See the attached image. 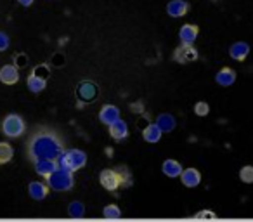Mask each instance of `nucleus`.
I'll use <instances>...</instances> for the list:
<instances>
[{
	"label": "nucleus",
	"mask_w": 253,
	"mask_h": 222,
	"mask_svg": "<svg viewBox=\"0 0 253 222\" xmlns=\"http://www.w3.org/2000/svg\"><path fill=\"white\" fill-rule=\"evenodd\" d=\"M25 149L26 158L32 163L45 158L59 160V156L66 149V139L57 129L50 125H37L26 139Z\"/></svg>",
	"instance_id": "1"
},
{
	"label": "nucleus",
	"mask_w": 253,
	"mask_h": 222,
	"mask_svg": "<svg viewBox=\"0 0 253 222\" xmlns=\"http://www.w3.org/2000/svg\"><path fill=\"white\" fill-rule=\"evenodd\" d=\"M99 182L108 193H116L120 189H126L134 184V177L128 167L118 165L113 169H104L99 174Z\"/></svg>",
	"instance_id": "2"
},
{
	"label": "nucleus",
	"mask_w": 253,
	"mask_h": 222,
	"mask_svg": "<svg viewBox=\"0 0 253 222\" xmlns=\"http://www.w3.org/2000/svg\"><path fill=\"white\" fill-rule=\"evenodd\" d=\"M0 131L7 139H18L26 134V122L21 115L18 113H7L2 118L0 124Z\"/></svg>",
	"instance_id": "3"
},
{
	"label": "nucleus",
	"mask_w": 253,
	"mask_h": 222,
	"mask_svg": "<svg viewBox=\"0 0 253 222\" xmlns=\"http://www.w3.org/2000/svg\"><path fill=\"white\" fill-rule=\"evenodd\" d=\"M87 165V153L78 148H66L63 155L59 156V167L70 170V172H78Z\"/></svg>",
	"instance_id": "4"
},
{
	"label": "nucleus",
	"mask_w": 253,
	"mask_h": 222,
	"mask_svg": "<svg viewBox=\"0 0 253 222\" xmlns=\"http://www.w3.org/2000/svg\"><path fill=\"white\" fill-rule=\"evenodd\" d=\"M45 182L49 184L50 191L66 193V191H71L75 187V176H73V172H70V170L59 167L56 172H52L49 177H47Z\"/></svg>",
	"instance_id": "5"
},
{
	"label": "nucleus",
	"mask_w": 253,
	"mask_h": 222,
	"mask_svg": "<svg viewBox=\"0 0 253 222\" xmlns=\"http://www.w3.org/2000/svg\"><path fill=\"white\" fill-rule=\"evenodd\" d=\"M49 66L47 64H39V66L33 68V71L26 78V85H28L30 92L33 94H40L43 89L47 87V78H49Z\"/></svg>",
	"instance_id": "6"
},
{
	"label": "nucleus",
	"mask_w": 253,
	"mask_h": 222,
	"mask_svg": "<svg viewBox=\"0 0 253 222\" xmlns=\"http://www.w3.org/2000/svg\"><path fill=\"white\" fill-rule=\"evenodd\" d=\"M75 94H77V99L82 104H92L99 95V87L94 80H82L77 85Z\"/></svg>",
	"instance_id": "7"
},
{
	"label": "nucleus",
	"mask_w": 253,
	"mask_h": 222,
	"mask_svg": "<svg viewBox=\"0 0 253 222\" xmlns=\"http://www.w3.org/2000/svg\"><path fill=\"white\" fill-rule=\"evenodd\" d=\"M200 54H198V49L194 45H186V44H180L173 49L172 59L179 64H187V63H194L198 61Z\"/></svg>",
	"instance_id": "8"
},
{
	"label": "nucleus",
	"mask_w": 253,
	"mask_h": 222,
	"mask_svg": "<svg viewBox=\"0 0 253 222\" xmlns=\"http://www.w3.org/2000/svg\"><path fill=\"white\" fill-rule=\"evenodd\" d=\"M50 193V187L45 180H32L28 184V194L32 200L35 201H43Z\"/></svg>",
	"instance_id": "9"
},
{
	"label": "nucleus",
	"mask_w": 253,
	"mask_h": 222,
	"mask_svg": "<svg viewBox=\"0 0 253 222\" xmlns=\"http://www.w3.org/2000/svg\"><path fill=\"white\" fill-rule=\"evenodd\" d=\"M179 179L182 182V186L193 189V187H198L201 184V172L198 169H194V167H186L179 176Z\"/></svg>",
	"instance_id": "10"
},
{
	"label": "nucleus",
	"mask_w": 253,
	"mask_h": 222,
	"mask_svg": "<svg viewBox=\"0 0 253 222\" xmlns=\"http://www.w3.org/2000/svg\"><path fill=\"white\" fill-rule=\"evenodd\" d=\"M198 35H200V26L193 25V23H186V25H182L179 30L180 44H186V45H193V44L196 42Z\"/></svg>",
	"instance_id": "11"
},
{
	"label": "nucleus",
	"mask_w": 253,
	"mask_h": 222,
	"mask_svg": "<svg viewBox=\"0 0 253 222\" xmlns=\"http://www.w3.org/2000/svg\"><path fill=\"white\" fill-rule=\"evenodd\" d=\"M191 4L187 0H170L169 4H167V14L170 18L177 19V18H182L189 12Z\"/></svg>",
	"instance_id": "12"
},
{
	"label": "nucleus",
	"mask_w": 253,
	"mask_h": 222,
	"mask_svg": "<svg viewBox=\"0 0 253 222\" xmlns=\"http://www.w3.org/2000/svg\"><path fill=\"white\" fill-rule=\"evenodd\" d=\"M120 108L115 104H104L99 111V122L104 124L106 127H109L111 124H115L116 120H120Z\"/></svg>",
	"instance_id": "13"
},
{
	"label": "nucleus",
	"mask_w": 253,
	"mask_h": 222,
	"mask_svg": "<svg viewBox=\"0 0 253 222\" xmlns=\"http://www.w3.org/2000/svg\"><path fill=\"white\" fill-rule=\"evenodd\" d=\"M33 167H35L37 176H40V177H43V179H47V177H49L50 174L56 172V170L59 169V160H50V158L39 160V162L33 163Z\"/></svg>",
	"instance_id": "14"
},
{
	"label": "nucleus",
	"mask_w": 253,
	"mask_h": 222,
	"mask_svg": "<svg viewBox=\"0 0 253 222\" xmlns=\"http://www.w3.org/2000/svg\"><path fill=\"white\" fill-rule=\"evenodd\" d=\"M250 50H252L250 44L245 42V40H239V42H234L229 47V56H231V59L238 61V63H243V61L248 57Z\"/></svg>",
	"instance_id": "15"
},
{
	"label": "nucleus",
	"mask_w": 253,
	"mask_h": 222,
	"mask_svg": "<svg viewBox=\"0 0 253 222\" xmlns=\"http://www.w3.org/2000/svg\"><path fill=\"white\" fill-rule=\"evenodd\" d=\"M0 82L4 85H16L19 82V68L16 64H4L0 68Z\"/></svg>",
	"instance_id": "16"
},
{
	"label": "nucleus",
	"mask_w": 253,
	"mask_h": 222,
	"mask_svg": "<svg viewBox=\"0 0 253 222\" xmlns=\"http://www.w3.org/2000/svg\"><path fill=\"white\" fill-rule=\"evenodd\" d=\"M108 132H109V135H111L113 139H115L116 142H122V141H125L126 137H128V125H126V122L125 120H116L115 124H111L108 127Z\"/></svg>",
	"instance_id": "17"
},
{
	"label": "nucleus",
	"mask_w": 253,
	"mask_h": 222,
	"mask_svg": "<svg viewBox=\"0 0 253 222\" xmlns=\"http://www.w3.org/2000/svg\"><path fill=\"white\" fill-rule=\"evenodd\" d=\"M236 78H238L236 71L229 66H224L215 73V84L220 85V87H231L236 82Z\"/></svg>",
	"instance_id": "18"
},
{
	"label": "nucleus",
	"mask_w": 253,
	"mask_h": 222,
	"mask_svg": "<svg viewBox=\"0 0 253 222\" xmlns=\"http://www.w3.org/2000/svg\"><path fill=\"white\" fill-rule=\"evenodd\" d=\"M162 135H163V132H162V129L156 125V122H149V124L142 129V139H144L146 142H149V144L160 142Z\"/></svg>",
	"instance_id": "19"
},
{
	"label": "nucleus",
	"mask_w": 253,
	"mask_h": 222,
	"mask_svg": "<svg viewBox=\"0 0 253 222\" xmlns=\"http://www.w3.org/2000/svg\"><path fill=\"white\" fill-rule=\"evenodd\" d=\"M182 163L177 162L175 158H167L163 160L162 163V172L165 174L167 177H172V179H175V177H179L180 174H182Z\"/></svg>",
	"instance_id": "20"
},
{
	"label": "nucleus",
	"mask_w": 253,
	"mask_h": 222,
	"mask_svg": "<svg viewBox=\"0 0 253 222\" xmlns=\"http://www.w3.org/2000/svg\"><path fill=\"white\" fill-rule=\"evenodd\" d=\"M156 125H158L160 129H162L163 134H169V132H173V129H175L177 122H175V117L170 113H160L158 117H156Z\"/></svg>",
	"instance_id": "21"
},
{
	"label": "nucleus",
	"mask_w": 253,
	"mask_h": 222,
	"mask_svg": "<svg viewBox=\"0 0 253 222\" xmlns=\"http://www.w3.org/2000/svg\"><path fill=\"white\" fill-rule=\"evenodd\" d=\"M14 158V148L9 141H0V165H7Z\"/></svg>",
	"instance_id": "22"
},
{
	"label": "nucleus",
	"mask_w": 253,
	"mask_h": 222,
	"mask_svg": "<svg viewBox=\"0 0 253 222\" xmlns=\"http://www.w3.org/2000/svg\"><path fill=\"white\" fill-rule=\"evenodd\" d=\"M68 214H70V217H84L85 215V205L82 203V201H71L70 205H68Z\"/></svg>",
	"instance_id": "23"
},
{
	"label": "nucleus",
	"mask_w": 253,
	"mask_h": 222,
	"mask_svg": "<svg viewBox=\"0 0 253 222\" xmlns=\"http://www.w3.org/2000/svg\"><path fill=\"white\" fill-rule=\"evenodd\" d=\"M239 180L245 184H253V165H243L239 169Z\"/></svg>",
	"instance_id": "24"
},
{
	"label": "nucleus",
	"mask_w": 253,
	"mask_h": 222,
	"mask_svg": "<svg viewBox=\"0 0 253 222\" xmlns=\"http://www.w3.org/2000/svg\"><path fill=\"white\" fill-rule=\"evenodd\" d=\"M102 215H104L106 219H120V217H122V210H120L118 205L109 203V205H106V207L102 208Z\"/></svg>",
	"instance_id": "25"
},
{
	"label": "nucleus",
	"mask_w": 253,
	"mask_h": 222,
	"mask_svg": "<svg viewBox=\"0 0 253 222\" xmlns=\"http://www.w3.org/2000/svg\"><path fill=\"white\" fill-rule=\"evenodd\" d=\"M193 109L196 117H207V115L210 113V104H208L207 101H198Z\"/></svg>",
	"instance_id": "26"
},
{
	"label": "nucleus",
	"mask_w": 253,
	"mask_h": 222,
	"mask_svg": "<svg viewBox=\"0 0 253 222\" xmlns=\"http://www.w3.org/2000/svg\"><path fill=\"white\" fill-rule=\"evenodd\" d=\"M9 45H11V39H9V35L4 32H0V52H5V50L9 49Z\"/></svg>",
	"instance_id": "27"
},
{
	"label": "nucleus",
	"mask_w": 253,
	"mask_h": 222,
	"mask_svg": "<svg viewBox=\"0 0 253 222\" xmlns=\"http://www.w3.org/2000/svg\"><path fill=\"white\" fill-rule=\"evenodd\" d=\"M33 2L35 0H18V4L23 5V7H30V5H33Z\"/></svg>",
	"instance_id": "28"
},
{
	"label": "nucleus",
	"mask_w": 253,
	"mask_h": 222,
	"mask_svg": "<svg viewBox=\"0 0 253 222\" xmlns=\"http://www.w3.org/2000/svg\"><path fill=\"white\" fill-rule=\"evenodd\" d=\"M194 217H215L213 212H200V214H196Z\"/></svg>",
	"instance_id": "29"
}]
</instances>
